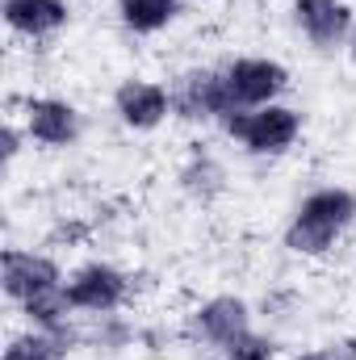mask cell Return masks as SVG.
<instances>
[{
    "mask_svg": "<svg viewBox=\"0 0 356 360\" xmlns=\"http://www.w3.org/2000/svg\"><path fill=\"white\" fill-rule=\"evenodd\" d=\"M21 134H25V130H17L13 122H4V130H0V147H4V164H13V160L21 155Z\"/></svg>",
    "mask_w": 356,
    "mask_h": 360,
    "instance_id": "18",
    "label": "cell"
},
{
    "mask_svg": "<svg viewBox=\"0 0 356 360\" xmlns=\"http://www.w3.org/2000/svg\"><path fill=\"white\" fill-rule=\"evenodd\" d=\"M72 17L68 0H4V25L21 38H46Z\"/></svg>",
    "mask_w": 356,
    "mask_h": 360,
    "instance_id": "11",
    "label": "cell"
},
{
    "mask_svg": "<svg viewBox=\"0 0 356 360\" xmlns=\"http://www.w3.org/2000/svg\"><path fill=\"white\" fill-rule=\"evenodd\" d=\"M168 92H172V117H184V122H227L231 113H239L227 72L218 68H193Z\"/></svg>",
    "mask_w": 356,
    "mask_h": 360,
    "instance_id": "3",
    "label": "cell"
},
{
    "mask_svg": "<svg viewBox=\"0 0 356 360\" xmlns=\"http://www.w3.org/2000/svg\"><path fill=\"white\" fill-rule=\"evenodd\" d=\"M21 314H25L30 327H38V331H72L76 306H72V297H68V281L55 285V289L34 293L30 302H21Z\"/></svg>",
    "mask_w": 356,
    "mask_h": 360,
    "instance_id": "13",
    "label": "cell"
},
{
    "mask_svg": "<svg viewBox=\"0 0 356 360\" xmlns=\"http://www.w3.org/2000/svg\"><path fill=\"white\" fill-rule=\"evenodd\" d=\"M222 130L252 155H285L302 139V113L293 105H260V109H239L222 122Z\"/></svg>",
    "mask_w": 356,
    "mask_h": 360,
    "instance_id": "2",
    "label": "cell"
},
{
    "mask_svg": "<svg viewBox=\"0 0 356 360\" xmlns=\"http://www.w3.org/2000/svg\"><path fill=\"white\" fill-rule=\"evenodd\" d=\"M356 222V193L352 188H314L310 197H302V205L293 210L289 226H285V248L302 260H319L327 256L340 235Z\"/></svg>",
    "mask_w": 356,
    "mask_h": 360,
    "instance_id": "1",
    "label": "cell"
},
{
    "mask_svg": "<svg viewBox=\"0 0 356 360\" xmlns=\"http://www.w3.org/2000/svg\"><path fill=\"white\" fill-rule=\"evenodd\" d=\"M55 285H63V272L59 264L51 260V256H42V252H21V248H4V256H0V289H4V297L8 302H30L34 293H42V289H55Z\"/></svg>",
    "mask_w": 356,
    "mask_h": 360,
    "instance_id": "6",
    "label": "cell"
},
{
    "mask_svg": "<svg viewBox=\"0 0 356 360\" xmlns=\"http://www.w3.org/2000/svg\"><path fill=\"white\" fill-rule=\"evenodd\" d=\"M21 130L38 147H72L80 139V109L59 96H30Z\"/></svg>",
    "mask_w": 356,
    "mask_h": 360,
    "instance_id": "7",
    "label": "cell"
},
{
    "mask_svg": "<svg viewBox=\"0 0 356 360\" xmlns=\"http://www.w3.org/2000/svg\"><path fill=\"white\" fill-rule=\"evenodd\" d=\"M293 25L319 51L352 42V4L348 0H293Z\"/></svg>",
    "mask_w": 356,
    "mask_h": 360,
    "instance_id": "10",
    "label": "cell"
},
{
    "mask_svg": "<svg viewBox=\"0 0 356 360\" xmlns=\"http://www.w3.org/2000/svg\"><path fill=\"white\" fill-rule=\"evenodd\" d=\"M222 360H276V344L268 340L265 331H243L239 340H231L222 348Z\"/></svg>",
    "mask_w": 356,
    "mask_h": 360,
    "instance_id": "16",
    "label": "cell"
},
{
    "mask_svg": "<svg viewBox=\"0 0 356 360\" xmlns=\"http://www.w3.org/2000/svg\"><path fill=\"white\" fill-rule=\"evenodd\" d=\"M117 17L130 34H160L180 17V0H117Z\"/></svg>",
    "mask_w": 356,
    "mask_h": 360,
    "instance_id": "14",
    "label": "cell"
},
{
    "mask_svg": "<svg viewBox=\"0 0 356 360\" xmlns=\"http://www.w3.org/2000/svg\"><path fill=\"white\" fill-rule=\"evenodd\" d=\"M126 293H130L126 272L105 264V260L80 264L68 276V297H72L76 314H113V310H122Z\"/></svg>",
    "mask_w": 356,
    "mask_h": 360,
    "instance_id": "4",
    "label": "cell"
},
{
    "mask_svg": "<svg viewBox=\"0 0 356 360\" xmlns=\"http://www.w3.org/2000/svg\"><path fill=\"white\" fill-rule=\"evenodd\" d=\"M348 55H352V63H356V34H352V42H348Z\"/></svg>",
    "mask_w": 356,
    "mask_h": 360,
    "instance_id": "19",
    "label": "cell"
},
{
    "mask_svg": "<svg viewBox=\"0 0 356 360\" xmlns=\"http://www.w3.org/2000/svg\"><path fill=\"white\" fill-rule=\"evenodd\" d=\"M180 188H184L189 197H197V201H214V197L227 188V172H222V164H218L214 155L197 151V155L180 168Z\"/></svg>",
    "mask_w": 356,
    "mask_h": 360,
    "instance_id": "15",
    "label": "cell"
},
{
    "mask_svg": "<svg viewBox=\"0 0 356 360\" xmlns=\"http://www.w3.org/2000/svg\"><path fill=\"white\" fill-rule=\"evenodd\" d=\"M189 327L197 340H205L210 348H227L231 340H239L243 331H252V306L235 293H218L210 302H201L193 314H189Z\"/></svg>",
    "mask_w": 356,
    "mask_h": 360,
    "instance_id": "9",
    "label": "cell"
},
{
    "mask_svg": "<svg viewBox=\"0 0 356 360\" xmlns=\"http://www.w3.org/2000/svg\"><path fill=\"white\" fill-rule=\"evenodd\" d=\"M113 113L130 130H155V126H164L172 117V92L164 89L160 80L130 76V80H122L117 92H113Z\"/></svg>",
    "mask_w": 356,
    "mask_h": 360,
    "instance_id": "8",
    "label": "cell"
},
{
    "mask_svg": "<svg viewBox=\"0 0 356 360\" xmlns=\"http://www.w3.org/2000/svg\"><path fill=\"white\" fill-rule=\"evenodd\" d=\"M227 72V84H231V96L239 109H260V105H272L281 101V92L289 89V72L285 63L276 59H260V55H248V59H235Z\"/></svg>",
    "mask_w": 356,
    "mask_h": 360,
    "instance_id": "5",
    "label": "cell"
},
{
    "mask_svg": "<svg viewBox=\"0 0 356 360\" xmlns=\"http://www.w3.org/2000/svg\"><path fill=\"white\" fill-rule=\"evenodd\" d=\"M76 344V331H21L8 340V348L0 352V360H63Z\"/></svg>",
    "mask_w": 356,
    "mask_h": 360,
    "instance_id": "12",
    "label": "cell"
},
{
    "mask_svg": "<svg viewBox=\"0 0 356 360\" xmlns=\"http://www.w3.org/2000/svg\"><path fill=\"white\" fill-rule=\"evenodd\" d=\"M293 360H356L352 344H327V348H314V352H302Z\"/></svg>",
    "mask_w": 356,
    "mask_h": 360,
    "instance_id": "17",
    "label": "cell"
}]
</instances>
